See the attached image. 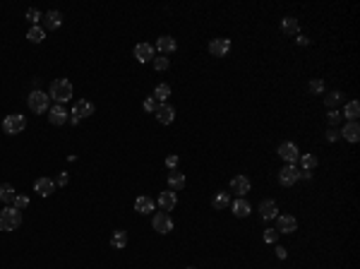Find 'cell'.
Returning a JSON list of instances; mask_svg holds the SVG:
<instances>
[{"label": "cell", "instance_id": "cell-38", "mask_svg": "<svg viewBox=\"0 0 360 269\" xmlns=\"http://www.w3.org/2000/svg\"><path fill=\"white\" fill-rule=\"evenodd\" d=\"M329 123L331 125H339L341 123V113L339 111H329Z\"/></svg>", "mask_w": 360, "mask_h": 269}, {"label": "cell", "instance_id": "cell-36", "mask_svg": "<svg viewBox=\"0 0 360 269\" xmlns=\"http://www.w3.org/2000/svg\"><path fill=\"white\" fill-rule=\"evenodd\" d=\"M27 19H29V22H38V19H43V15H41V12H38V10H36V7H29V10H27Z\"/></svg>", "mask_w": 360, "mask_h": 269}, {"label": "cell", "instance_id": "cell-41", "mask_svg": "<svg viewBox=\"0 0 360 269\" xmlns=\"http://www.w3.org/2000/svg\"><path fill=\"white\" fill-rule=\"evenodd\" d=\"M339 137H341V135H339V132H336L334 127H331V130H326V140H329V142H336Z\"/></svg>", "mask_w": 360, "mask_h": 269}, {"label": "cell", "instance_id": "cell-18", "mask_svg": "<svg viewBox=\"0 0 360 269\" xmlns=\"http://www.w3.org/2000/svg\"><path fill=\"white\" fill-rule=\"evenodd\" d=\"M48 120L53 123V125H63L65 120H68V111L63 108V104H55L51 108V115H48Z\"/></svg>", "mask_w": 360, "mask_h": 269}, {"label": "cell", "instance_id": "cell-1", "mask_svg": "<svg viewBox=\"0 0 360 269\" xmlns=\"http://www.w3.org/2000/svg\"><path fill=\"white\" fill-rule=\"evenodd\" d=\"M19 224H22V212L15 209V207H5L2 212H0V231H15L19 229Z\"/></svg>", "mask_w": 360, "mask_h": 269}, {"label": "cell", "instance_id": "cell-12", "mask_svg": "<svg viewBox=\"0 0 360 269\" xmlns=\"http://www.w3.org/2000/svg\"><path fill=\"white\" fill-rule=\"evenodd\" d=\"M231 190H233L238 197H245L248 192H250V178H245V176H235L231 180Z\"/></svg>", "mask_w": 360, "mask_h": 269}, {"label": "cell", "instance_id": "cell-28", "mask_svg": "<svg viewBox=\"0 0 360 269\" xmlns=\"http://www.w3.org/2000/svg\"><path fill=\"white\" fill-rule=\"evenodd\" d=\"M324 104L329 108H336L339 104H343V94L341 91H329V94L324 96Z\"/></svg>", "mask_w": 360, "mask_h": 269}, {"label": "cell", "instance_id": "cell-29", "mask_svg": "<svg viewBox=\"0 0 360 269\" xmlns=\"http://www.w3.org/2000/svg\"><path fill=\"white\" fill-rule=\"evenodd\" d=\"M27 38H29L32 43H41V41L46 38V34H43V29H41L38 24H34V27H32L29 32H27Z\"/></svg>", "mask_w": 360, "mask_h": 269}, {"label": "cell", "instance_id": "cell-5", "mask_svg": "<svg viewBox=\"0 0 360 269\" xmlns=\"http://www.w3.org/2000/svg\"><path fill=\"white\" fill-rule=\"evenodd\" d=\"M151 226H154V231L156 233H171L173 231V219L168 216V212H159V214H154V221H151Z\"/></svg>", "mask_w": 360, "mask_h": 269}, {"label": "cell", "instance_id": "cell-11", "mask_svg": "<svg viewBox=\"0 0 360 269\" xmlns=\"http://www.w3.org/2000/svg\"><path fill=\"white\" fill-rule=\"evenodd\" d=\"M339 135H341L346 142H358V140H360V125L356 123V120H348Z\"/></svg>", "mask_w": 360, "mask_h": 269}, {"label": "cell", "instance_id": "cell-37", "mask_svg": "<svg viewBox=\"0 0 360 269\" xmlns=\"http://www.w3.org/2000/svg\"><path fill=\"white\" fill-rule=\"evenodd\" d=\"M276 238H279V231H276V229H267V231H264V243H276Z\"/></svg>", "mask_w": 360, "mask_h": 269}, {"label": "cell", "instance_id": "cell-4", "mask_svg": "<svg viewBox=\"0 0 360 269\" xmlns=\"http://www.w3.org/2000/svg\"><path fill=\"white\" fill-rule=\"evenodd\" d=\"M48 101H51V96L43 94L41 89H34L32 94H29V108H32L34 113H43V111H48Z\"/></svg>", "mask_w": 360, "mask_h": 269}, {"label": "cell", "instance_id": "cell-20", "mask_svg": "<svg viewBox=\"0 0 360 269\" xmlns=\"http://www.w3.org/2000/svg\"><path fill=\"white\" fill-rule=\"evenodd\" d=\"M135 212H140V214H151L154 212V199L142 195V197L135 199Z\"/></svg>", "mask_w": 360, "mask_h": 269}, {"label": "cell", "instance_id": "cell-34", "mask_svg": "<svg viewBox=\"0 0 360 269\" xmlns=\"http://www.w3.org/2000/svg\"><path fill=\"white\" fill-rule=\"evenodd\" d=\"M12 204H15V209H19V212H22V209H27V207H29V197H24V195H17Z\"/></svg>", "mask_w": 360, "mask_h": 269}, {"label": "cell", "instance_id": "cell-26", "mask_svg": "<svg viewBox=\"0 0 360 269\" xmlns=\"http://www.w3.org/2000/svg\"><path fill=\"white\" fill-rule=\"evenodd\" d=\"M281 29H284V34H298L300 24H298L295 17H284L281 19Z\"/></svg>", "mask_w": 360, "mask_h": 269}, {"label": "cell", "instance_id": "cell-24", "mask_svg": "<svg viewBox=\"0 0 360 269\" xmlns=\"http://www.w3.org/2000/svg\"><path fill=\"white\" fill-rule=\"evenodd\" d=\"M231 209H233L235 216H248V214H250V202H248L245 197H238L233 202V207H231Z\"/></svg>", "mask_w": 360, "mask_h": 269}, {"label": "cell", "instance_id": "cell-30", "mask_svg": "<svg viewBox=\"0 0 360 269\" xmlns=\"http://www.w3.org/2000/svg\"><path fill=\"white\" fill-rule=\"evenodd\" d=\"M300 166H303V171H312L315 166H317V156L315 154H300Z\"/></svg>", "mask_w": 360, "mask_h": 269}, {"label": "cell", "instance_id": "cell-31", "mask_svg": "<svg viewBox=\"0 0 360 269\" xmlns=\"http://www.w3.org/2000/svg\"><path fill=\"white\" fill-rule=\"evenodd\" d=\"M168 96H171V87H168V84H159V87L154 89V99H156L159 104H166Z\"/></svg>", "mask_w": 360, "mask_h": 269}, {"label": "cell", "instance_id": "cell-44", "mask_svg": "<svg viewBox=\"0 0 360 269\" xmlns=\"http://www.w3.org/2000/svg\"><path fill=\"white\" fill-rule=\"evenodd\" d=\"M298 46H307V38H305V36H298Z\"/></svg>", "mask_w": 360, "mask_h": 269}, {"label": "cell", "instance_id": "cell-25", "mask_svg": "<svg viewBox=\"0 0 360 269\" xmlns=\"http://www.w3.org/2000/svg\"><path fill=\"white\" fill-rule=\"evenodd\" d=\"M168 185H171V190H182L185 188V176L180 171H171L168 173Z\"/></svg>", "mask_w": 360, "mask_h": 269}, {"label": "cell", "instance_id": "cell-27", "mask_svg": "<svg viewBox=\"0 0 360 269\" xmlns=\"http://www.w3.org/2000/svg\"><path fill=\"white\" fill-rule=\"evenodd\" d=\"M343 115H346L348 120H358V115H360V104L358 101H348V104L343 106Z\"/></svg>", "mask_w": 360, "mask_h": 269}, {"label": "cell", "instance_id": "cell-14", "mask_svg": "<svg viewBox=\"0 0 360 269\" xmlns=\"http://www.w3.org/2000/svg\"><path fill=\"white\" fill-rule=\"evenodd\" d=\"M135 58H137V63H149V60H154V46H151V43H137V46H135Z\"/></svg>", "mask_w": 360, "mask_h": 269}, {"label": "cell", "instance_id": "cell-8", "mask_svg": "<svg viewBox=\"0 0 360 269\" xmlns=\"http://www.w3.org/2000/svg\"><path fill=\"white\" fill-rule=\"evenodd\" d=\"M209 53L216 58H223V55L231 53V38H212L209 43Z\"/></svg>", "mask_w": 360, "mask_h": 269}, {"label": "cell", "instance_id": "cell-16", "mask_svg": "<svg viewBox=\"0 0 360 269\" xmlns=\"http://www.w3.org/2000/svg\"><path fill=\"white\" fill-rule=\"evenodd\" d=\"M176 204H178V197H176L173 190H168V192H161V195H159V207H161L163 212H173Z\"/></svg>", "mask_w": 360, "mask_h": 269}, {"label": "cell", "instance_id": "cell-39", "mask_svg": "<svg viewBox=\"0 0 360 269\" xmlns=\"http://www.w3.org/2000/svg\"><path fill=\"white\" fill-rule=\"evenodd\" d=\"M166 166H168L171 171H176V168H178V156H176V154H171V156L166 159Z\"/></svg>", "mask_w": 360, "mask_h": 269}, {"label": "cell", "instance_id": "cell-17", "mask_svg": "<svg viewBox=\"0 0 360 269\" xmlns=\"http://www.w3.org/2000/svg\"><path fill=\"white\" fill-rule=\"evenodd\" d=\"M34 190L38 192V195H41V197H48V195H51V192L55 190V183L51 178H38L34 183Z\"/></svg>", "mask_w": 360, "mask_h": 269}, {"label": "cell", "instance_id": "cell-19", "mask_svg": "<svg viewBox=\"0 0 360 269\" xmlns=\"http://www.w3.org/2000/svg\"><path fill=\"white\" fill-rule=\"evenodd\" d=\"M156 48H159V51L166 55V53H173V51L178 48V43H176V38H173V36H159V41H156Z\"/></svg>", "mask_w": 360, "mask_h": 269}, {"label": "cell", "instance_id": "cell-9", "mask_svg": "<svg viewBox=\"0 0 360 269\" xmlns=\"http://www.w3.org/2000/svg\"><path fill=\"white\" fill-rule=\"evenodd\" d=\"M276 231L279 233H295L298 231V221H295V216H276Z\"/></svg>", "mask_w": 360, "mask_h": 269}, {"label": "cell", "instance_id": "cell-21", "mask_svg": "<svg viewBox=\"0 0 360 269\" xmlns=\"http://www.w3.org/2000/svg\"><path fill=\"white\" fill-rule=\"evenodd\" d=\"M212 207H214L216 212L228 209V207H231V195H228V192H216L214 199H212Z\"/></svg>", "mask_w": 360, "mask_h": 269}, {"label": "cell", "instance_id": "cell-43", "mask_svg": "<svg viewBox=\"0 0 360 269\" xmlns=\"http://www.w3.org/2000/svg\"><path fill=\"white\" fill-rule=\"evenodd\" d=\"M276 257L279 260H286V248H276Z\"/></svg>", "mask_w": 360, "mask_h": 269}, {"label": "cell", "instance_id": "cell-3", "mask_svg": "<svg viewBox=\"0 0 360 269\" xmlns=\"http://www.w3.org/2000/svg\"><path fill=\"white\" fill-rule=\"evenodd\" d=\"M24 127H27V120H24L22 113H12V115H7V118L2 120V130H5L7 135H19Z\"/></svg>", "mask_w": 360, "mask_h": 269}, {"label": "cell", "instance_id": "cell-40", "mask_svg": "<svg viewBox=\"0 0 360 269\" xmlns=\"http://www.w3.org/2000/svg\"><path fill=\"white\" fill-rule=\"evenodd\" d=\"M310 91H324V84H322V79H315V82H310Z\"/></svg>", "mask_w": 360, "mask_h": 269}, {"label": "cell", "instance_id": "cell-10", "mask_svg": "<svg viewBox=\"0 0 360 269\" xmlns=\"http://www.w3.org/2000/svg\"><path fill=\"white\" fill-rule=\"evenodd\" d=\"M156 120L161 123V125H171L173 123V118H176V111H173V106H168V104H159V108H156Z\"/></svg>", "mask_w": 360, "mask_h": 269}, {"label": "cell", "instance_id": "cell-33", "mask_svg": "<svg viewBox=\"0 0 360 269\" xmlns=\"http://www.w3.org/2000/svg\"><path fill=\"white\" fill-rule=\"evenodd\" d=\"M154 68H156L159 72L168 70V58H163V55H156V58H154Z\"/></svg>", "mask_w": 360, "mask_h": 269}, {"label": "cell", "instance_id": "cell-35", "mask_svg": "<svg viewBox=\"0 0 360 269\" xmlns=\"http://www.w3.org/2000/svg\"><path fill=\"white\" fill-rule=\"evenodd\" d=\"M156 108H159V101H156L154 96H146V99H144V111H154V113H156Z\"/></svg>", "mask_w": 360, "mask_h": 269}, {"label": "cell", "instance_id": "cell-13", "mask_svg": "<svg viewBox=\"0 0 360 269\" xmlns=\"http://www.w3.org/2000/svg\"><path fill=\"white\" fill-rule=\"evenodd\" d=\"M91 113H94V104L87 101V99H79V101L74 104V108H72V115L79 118V120H82V118H89Z\"/></svg>", "mask_w": 360, "mask_h": 269}, {"label": "cell", "instance_id": "cell-23", "mask_svg": "<svg viewBox=\"0 0 360 269\" xmlns=\"http://www.w3.org/2000/svg\"><path fill=\"white\" fill-rule=\"evenodd\" d=\"M15 197H17V190H15L10 183H2V185H0V199H2V202H7V204H12Z\"/></svg>", "mask_w": 360, "mask_h": 269}, {"label": "cell", "instance_id": "cell-22", "mask_svg": "<svg viewBox=\"0 0 360 269\" xmlns=\"http://www.w3.org/2000/svg\"><path fill=\"white\" fill-rule=\"evenodd\" d=\"M60 22H63V15H60V12H55V10H51V12H46V15H43V27H46V29H58V27H60Z\"/></svg>", "mask_w": 360, "mask_h": 269}, {"label": "cell", "instance_id": "cell-7", "mask_svg": "<svg viewBox=\"0 0 360 269\" xmlns=\"http://www.w3.org/2000/svg\"><path fill=\"white\" fill-rule=\"evenodd\" d=\"M295 180H298V168H295V163H286V166L279 171V183H281L284 188H290Z\"/></svg>", "mask_w": 360, "mask_h": 269}, {"label": "cell", "instance_id": "cell-15", "mask_svg": "<svg viewBox=\"0 0 360 269\" xmlns=\"http://www.w3.org/2000/svg\"><path fill=\"white\" fill-rule=\"evenodd\" d=\"M259 216H262L264 221L276 219V216H279V207H276V202H274V199H264V202L259 204Z\"/></svg>", "mask_w": 360, "mask_h": 269}, {"label": "cell", "instance_id": "cell-2", "mask_svg": "<svg viewBox=\"0 0 360 269\" xmlns=\"http://www.w3.org/2000/svg\"><path fill=\"white\" fill-rule=\"evenodd\" d=\"M51 99H55V104H65L72 99V82L70 79H55L51 84Z\"/></svg>", "mask_w": 360, "mask_h": 269}, {"label": "cell", "instance_id": "cell-6", "mask_svg": "<svg viewBox=\"0 0 360 269\" xmlns=\"http://www.w3.org/2000/svg\"><path fill=\"white\" fill-rule=\"evenodd\" d=\"M279 156H281L286 163H295L300 159V152H298V147L293 142H281L279 144Z\"/></svg>", "mask_w": 360, "mask_h": 269}, {"label": "cell", "instance_id": "cell-32", "mask_svg": "<svg viewBox=\"0 0 360 269\" xmlns=\"http://www.w3.org/2000/svg\"><path fill=\"white\" fill-rule=\"evenodd\" d=\"M110 245H113V248H118V250H120V248H125V245H127V233H125V231H115L113 238H110Z\"/></svg>", "mask_w": 360, "mask_h": 269}, {"label": "cell", "instance_id": "cell-45", "mask_svg": "<svg viewBox=\"0 0 360 269\" xmlns=\"http://www.w3.org/2000/svg\"><path fill=\"white\" fill-rule=\"evenodd\" d=\"M187 269H197V267H187Z\"/></svg>", "mask_w": 360, "mask_h": 269}, {"label": "cell", "instance_id": "cell-42", "mask_svg": "<svg viewBox=\"0 0 360 269\" xmlns=\"http://www.w3.org/2000/svg\"><path fill=\"white\" fill-rule=\"evenodd\" d=\"M298 178H303V180H310V178H312V173H310V171H298Z\"/></svg>", "mask_w": 360, "mask_h": 269}]
</instances>
